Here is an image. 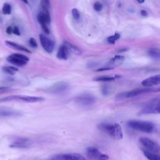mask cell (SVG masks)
<instances>
[{
  "label": "cell",
  "mask_w": 160,
  "mask_h": 160,
  "mask_svg": "<svg viewBox=\"0 0 160 160\" xmlns=\"http://www.w3.org/2000/svg\"><path fill=\"white\" fill-rule=\"evenodd\" d=\"M41 27H42V29H43L44 32L46 34H48L49 33V28H48V27L47 25H42Z\"/></svg>",
  "instance_id": "35"
},
{
  "label": "cell",
  "mask_w": 160,
  "mask_h": 160,
  "mask_svg": "<svg viewBox=\"0 0 160 160\" xmlns=\"http://www.w3.org/2000/svg\"><path fill=\"white\" fill-rule=\"evenodd\" d=\"M75 102L82 106H89L92 105L96 102V98L90 94L85 93L80 94L75 98Z\"/></svg>",
  "instance_id": "5"
},
{
  "label": "cell",
  "mask_w": 160,
  "mask_h": 160,
  "mask_svg": "<svg viewBox=\"0 0 160 160\" xmlns=\"http://www.w3.org/2000/svg\"><path fill=\"white\" fill-rule=\"evenodd\" d=\"M69 88V84L66 82H58L48 88L46 91L52 94H58L66 91Z\"/></svg>",
  "instance_id": "7"
},
{
  "label": "cell",
  "mask_w": 160,
  "mask_h": 160,
  "mask_svg": "<svg viewBox=\"0 0 160 160\" xmlns=\"http://www.w3.org/2000/svg\"><path fill=\"white\" fill-rule=\"evenodd\" d=\"M141 14L143 16H146L148 15V12L145 10H141Z\"/></svg>",
  "instance_id": "40"
},
{
  "label": "cell",
  "mask_w": 160,
  "mask_h": 160,
  "mask_svg": "<svg viewBox=\"0 0 160 160\" xmlns=\"http://www.w3.org/2000/svg\"><path fill=\"white\" fill-rule=\"evenodd\" d=\"M39 39L43 49L48 53H51L54 48V42L48 38L46 35L41 34H39Z\"/></svg>",
  "instance_id": "8"
},
{
  "label": "cell",
  "mask_w": 160,
  "mask_h": 160,
  "mask_svg": "<svg viewBox=\"0 0 160 160\" xmlns=\"http://www.w3.org/2000/svg\"><path fill=\"white\" fill-rule=\"evenodd\" d=\"M37 20L39 23L42 25L49 24L51 22V17L49 12L41 11L37 16Z\"/></svg>",
  "instance_id": "11"
},
{
  "label": "cell",
  "mask_w": 160,
  "mask_h": 160,
  "mask_svg": "<svg viewBox=\"0 0 160 160\" xmlns=\"http://www.w3.org/2000/svg\"><path fill=\"white\" fill-rule=\"evenodd\" d=\"M2 69L6 73L11 75L14 74L16 72L18 71V69L14 66H4L2 68Z\"/></svg>",
  "instance_id": "25"
},
{
  "label": "cell",
  "mask_w": 160,
  "mask_h": 160,
  "mask_svg": "<svg viewBox=\"0 0 160 160\" xmlns=\"http://www.w3.org/2000/svg\"><path fill=\"white\" fill-rule=\"evenodd\" d=\"M124 60V57L121 55H117L115 56L112 59H111L110 65L113 66H118L123 62Z\"/></svg>",
  "instance_id": "21"
},
{
  "label": "cell",
  "mask_w": 160,
  "mask_h": 160,
  "mask_svg": "<svg viewBox=\"0 0 160 160\" xmlns=\"http://www.w3.org/2000/svg\"><path fill=\"white\" fill-rule=\"evenodd\" d=\"M5 43L9 47L13 48V49H17V50H19V51H24V52H28V53H31V52L26 48H25L24 46H22L21 45H19L17 43H15L14 42H11V41H5Z\"/></svg>",
  "instance_id": "20"
},
{
  "label": "cell",
  "mask_w": 160,
  "mask_h": 160,
  "mask_svg": "<svg viewBox=\"0 0 160 160\" xmlns=\"http://www.w3.org/2000/svg\"><path fill=\"white\" fill-rule=\"evenodd\" d=\"M111 69H112V68H110L109 67L108 68H100V69H98L96 71H108V70H111Z\"/></svg>",
  "instance_id": "39"
},
{
  "label": "cell",
  "mask_w": 160,
  "mask_h": 160,
  "mask_svg": "<svg viewBox=\"0 0 160 160\" xmlns=\"http://www.w3.org/2000/svg\"><path fill=\"white\" fill-rule=\"evenodd\" d=\"M7 61L10 62L11 64H12L14 65H16V66H24L27 64L28 62L25 61H23V60H21L16 57H15L14 56H13L12 54L9 56L8 58H7Z\"/></svg>",
  "instance_id": "16"
},
{
  "label": "cell",
  "mask_w": 160,
  "mask_h": 160,
  "mask_svg": "<svg viewBox=\"0 0 160 160\" xmlns=\"http://www.w3.org/2000/svg\"><path fill=\"white\" fill-rule=\"evenodd\" d=\"M116 77L108 76H97L93 78V80L95 81H102V82H108V81H112L115 80Z\"/></svg>",
  "instance_id": "24"
},
{
  "label": "cell",
  "mask_w": 160,
  "mask_h": 160,
  "mask_svg": "<svg viewBox=\"0 0 160 160\" xmlns=\"http://www.w3.org/2000/svg\"><path fill=\"white\" fill-rule=\"evenodd\" d=\"M2 12L4 14H10L11 13V6L8 3H4L2 8Z\"/></svg>",
  "instance_id": "27"
},
{
  "label": "cell",
  "mask_w": 160,
  "mask_h": 160,
  "mask_svg": "<svg viewBox=\"0 0 160 160\" xmlns=\"http://www.w3.org/2000/svg\"><path fill=\"white\" fill-rule=\"evenodd\" d=\"M108 159H109V156L108 155L104 154H101V155L100 156V157L98 160H108Z\"/></svg>",
  "instance_id": "34"
},
{
  "label": "cell",
  "mask_w": 160,
  "mask_h": 160,
  "mask_svg": "<svg viewBox=\"0 0 160 160\" xmlns=\"http://www.w3.org/2000/svg\"><path fill=\"white\" fill-rule=\"evenodd\" d=\"M19 115V112L10 109L0 108V116L1 117H13Z\"/></svg>",
  "instance_id": "18"
},
{
  "label": "cell",
  "mask_w": 160,
  "mask_h": 160,
  "mask_svg": "<svg viewBox=\"0 0 160 160\" xmlns=\"http://www.w3.org/2000/svg\"><path fill=\"white\" fill-rule=\"evenodd\" d=\"M93 8H94V9L97 11V12H99L102 10V4L99 2V1H96L94 2V5H93Z\"/></svg>",
  "instance_id": "29"
},
{
  "label": "cell",
  "mask_w": 160,
  "mask_h": 160,
  "mask_svg": "<svg viewBox=\"0 0 160 160\" xmlns=\"http://www.w3.org/2000/svg\"><path fill=\"white\" fill-rule=\"evenodd\" d=\"M148 54L149 56H151L152 58L154 59H159L160 57V52L158 48H151L148 50Z\"/></svg>",
  "instance_id": "23"
},
{
  "label": "cell",
  "mask_w": 160,
  "mask_h": 160,
  "mask_svg": "<svg viewBox=\"0 0 160 160\" xmlns=\"http://www.w3.org/2000/svg\"><path fill=\"white\" fill-rule=\"evenodd\" d=\"M160 83V75L157 74L153 76L149 77L144 79L141 82V84L145 87H151L154 85H158Z\"/></svg>",
  "instance_id": "10"
},
{
  "label": "cell",
  "mask_w": 160,
  "mask_h": 160,
  "mask_svg": "<svg viewBox=\"0 0 160 160\" xmlns=\"http://www.w3.org/2000/svg\"><path fill=\"white\" fill-rule=\"evenodd\" d=\"M12 31H13V28L12 26H8L7 28H6V32L7 34H11L12 33Z\"/></svg>",
  "instance_id": "36"
},
{
  "label": "cell",
  "mask_w": 160,
  "mask_h": 160,
  "mask_svg": "<svg viewBox=\"0 0 160 160\" xmlns=\"http://www.w3.org/2000/svg\"><path fill=\"white\" fill-rule=\"evenodd\" d=\"M1 22H2V21H1V18H0V24L1 23Z\"/></svg>",
  "instance_id": "42"
},
{
  "label": "cell",
  "mask_w": 160,
  "mask_h": 160,
  "mask_svg": "<svg viewBox=\"0 0 160 160\" xmlns=\"http://www.w3.org/2000/svg\"><path fill=\"white\" fill-rule=\"evenodd\" d=\"M63 45L66 48V49H68L69 52H71V53L76 54V55H79L82 53L81 50L78 47H77L76 46H75L69 42L65 41L64 42Z\"/></svg>",
  "instance_id": "14"
},
{
  "label": "cell",
  "mask_w": 160,
  "mask_h": 160,
  "mask_svg": "<svg viewBox=\"0 0 160 160\" xmlns=\"http://www.w3.org/2000/svg\"><path fill=\"white\" fill-rule=\"evenodd\" d=\"M137 2H138V3H142V2H144V1H137Z\"/></svg>",
  "instance_id": "41"
},
{
  "label": "cell",
  "mask_w": 160,
  "mask_h": 160,
  "mask_svg": "<svg viewBox=\"0 0 160 160\" xmlns=\"http://www.w3.org/2000/svg\"><path fill=\"white\" fill-rule=\"evenodd\" d=\"M9 146L16 148H27L29 147V139L19 138L14 141Z\"/></svg>",
  "instance_id": "12"
},
{
  "label": "cell",
  "mask_w": 160,
  "mask_h": 160,
  "mask_svg": "<svg viewBox=\"0 0 160 160\" xmlns=\"http://www.w3.org/2000/svg\"><path fill=\"white\" fill-rule=\"evenodd\" d=\"M71 13H72V15L73 16V18L76 19H78L79 18V16H80V14H79V12L78 11V10L76 9V8H73L72 9V11H71Z\"/></svg>",
  "instance_id": "31"
},
{
  "label": "cell",
  "mask_w": 160,
  "mask_h": 160,
  "mask_svg": "<svg viewBox=\"0 0 160 160\" xmlns=\"http://www.w3.org/2000/svg\"><path fill=\"white\" fill-rule=\"evenodd\" d=\"M44 98L37 96H29L25 95H16V101H21L26 102H38L44 101Z\"/></svg>",
  "instance_id": "9"
},
{
  "label": "cell",
  "mask_w": 160,
  "mask_h": 160,
  "mask_svg": "<svg viewBox=\"0 0 160 160\" xmlns=\"http://www.w3.org/2000/svg\"><path fill=\"white\" fill-rule=\"evenodd\" d=\"M120 38V34L118 33H115L114 35H112L109 37L108 38L107 41L108 42V43L113 44L115 43V42Z\"/></svg>",
  "instance_id": "26"
},
{
  "label": "cell",
  "mask_w": 160,
  "mask_h": 160,
  "mask_svg": "<svg viewBox=\"0 0 160 160\" xmlns=\"http://www.w3.org/2000/svg\"><path fill=\"white\" fill-rule=\"evenodd\" d=\"M51 159L52 160H86L82 155L78 153L56 154Z\"/></svg>",
  "instance_id": "6"
},
{
  "label": "cell",
  "mask_w": 160,
  "mask_h": 160,
  "mask_svg": "<svg viewBox=\"0 0 160 160\" xmlns=\"http://www.w3.org/2000/svg\"><path fill=\"white\" fill-rule=\"evenodd\" d=\"M142 152H143L144 156L148 160H160V156L157 154L153 153V152H150L146 149H144L142 151Z\"/></svg>",
  "instance_id": "22"
},
{
  "label": "cell",
  "mask_w": 160,
  "mask_h": 160,
  "mask_svg": "<svg viewBox=\"0 0 160 160\" xmlns=\"http://www.w3.org/2000/svg\"><path fill=\"white\" fill-rule=\"evenodd\" d=\"M13 56H14L15 57L21 59V60H23V61H25L26 62L29 61V59L28 57H27L25 55H23V54H19V53H14V54H12Z\"/></svg>",
  "instance_id": "30"
},
{
  "label": "cell",
  "mask_w": 160,
  "mask_h": 160,
  "mask_svg": "<svg viewBox=\"0 0 160 160\" xmlns=\"http://www.w3.org/2000/svg\"><path fill=\"white\" fill-rule=\"evenodd\" d=\"M102 94L105 96V95H108V93H109V91L107 88L106 86H104L102 88Z\"/></svg>",
  "instance_id": "37"
},
{
  "label": "cell",
  "mask_w": 160,
  "mask_h": 160,
  "mask_svg": "<svg viewBox=\"0 0 160 160\" xmlns=\"http://www.w3.org/2000/svg\"><path fill=\"white\" fill-rule=\"evenodd\" d=\"M128 126L131 129L143 132L151 133L155 131L156 126L154 123L147 121L131 120L128 122Z\"/></svg>",
  "instance_id": "1"
},
{
  "label": "cell",
  "mask_w": 160,
  "mask_h": 160,
  "mask_svg": "<svg viewBox=\"0 0 160 160\" xmlns=\"http://www.w3.org/2000/svg\"><path fill=\"white\" fill-rule=\"evenodd\" d=\"M98 127L99 130L108 134L111 136H112L113 124H111L108 123H101L99 124Z\"/></svg>",
  "instance_id": "17"
},
{
  "label": "cell",
  "mask_w": 160,
  "mask_h": 160,
  "mask_svg": "<svg viewBox=\"0 0 160 160\" xmlns=\"http://www.w3.org/2000/svg\"><path fill=\"white\" fill-rule=\"evenodd\" d=\"M159 98H154L146 103L142 109L139 111V114H159Z\"/></svg>",
  "instance_id": "2"
},
{
  "label": "cell",
  "mask_w": 160,
  "mask_h": 160,
  "mask_svg": "<svg viewBox=\"0 0 160 160\" xmlns=\"http://www.w3.org/2000/svg\"><path fill=\"white\" fill-rule=\"evenodd\" d=\"M29 43L30 44V46L32 48H37L38 47V44L37 42L36 41V39L33 38H31L29 40Z\"/></svg>",
  "instance_id": "32"
},
{
  "label": "cell",
  "mask_w": 160,
  "mask_h": 160,
  "mask_svg": "<svg viewBox=\"0 0 160 160\" xmlns=\"http://www.w3.org/2000/svg\"><path fill=\"white\" fill-rule=\"evenodd\" d=\"M112 137L116 139H121L123 138L122 128L121 126L117 123L113 124V132Z\"/></svg>",
  "instance_id": "15"
},
{
  "label": "cell",
  "mask_w": 160,
  "mask_h": 160,
  "mask_svg": "<svg viewBox=\"0 0 160 160\" xmlns=\"http://www.w3.org/2000/svg\"><path fill=\"white\" fill-rule=\"evenodd\" d=\"M139 142L146 148V150H148L155 154H158L159 152V145L155 141L150 139L149 138L144 137L141 138L139 139Z\"/></svg>",
  "instance_id": "3"
},
{
  "label": "cell",
  "mask_w": 160,
  "mask_h": 160,
  "mask_svg": "<svg viewBox=\"0 0 160 160\" xmlns=\"http://www.w3.org/2000/svg\"><path fill=\"white\" fill-rule=\"evenodd\" d=\"M49 1L47 0H43L41 1V6L42 9V11H46V12H49Z\"/></svg>",
  "instance_id": "28"
},
{
  "label": "cell",
  "mask_w": 160,
  "mask_h": 160,
  "mask_svg": "<svg viewBox=\"0 0 160 160\" xmlns=\"http://www.w3.org/2000/svg\"><path fill=\"white\" fill-rule=\"evenodd\" d=\"M9 89L8 87H0V92H6Z\"/></svg>",
  "instance_id": "38"
},
{
  "label": "cell",
  "mask_w": 160,
  "mask_h": 160,
  "mask_svg": "<svg viewBox=\"0 0 160 160\" xmlns=\"http://www.w3.org/2000/svg\"><path fill=\"white\" fill-rule=\"evenodd\" d=\"M156 91H159V89L158 88L157 89L154 88H145V89H135L128 92L121 93L118 96L119 98H132L134 96H137L139 94L146 93V92H156Z\"/></svg>",
  "instance_id": "4"
},
{
  "label": "cell",
  "mask_w": 160,
  "mask_h": 160,
  "mask_svg": "<svg viewBox=\"0 0 160 160\" xmlns=\"http://www.w3.org/2000/svg\"><path fill=\"white\" fill-rule=\"evenodd\" d=\"M12 33H14V34L17 35V36H19L21 34L20 31L19 29V28L17 26H14L13 28V31H12Z\"/></svg>",
  "instance_id": "33"
},
{
  "label": "cell",
  "mask_w": 160,
  "mask_h": 160,
  "mask_svg": "<svg viewBox=\"0 0 160 160\" xmlns=\"http://www.w3.org/2000/svg\"><path fill=\"white\" fill-rule=\"evenodd\" d=\"M86 151L87 156L92 160H98L101 155V152L94 147H88Z\"/></svg>",
  "instance_id": "13"
},
{
  "label": "cell",
  "mask_w": 160,
  "mask_h": 160,
  "mask_svg": "<svg viewBox=\"0 0 160 160\" xmlns=\"http://www.w3.org/2000/svg\"><path fill=\"white\" fill-rule=\"evenodd\" d=\"M69 52L66 48L62 44V46H60V48L58 49V51L56 54V57L59 59H62V60H66L68 58L69 55Z\"/></svg>",
  "instance_id": "19"
}]
</instances>
